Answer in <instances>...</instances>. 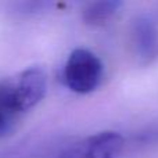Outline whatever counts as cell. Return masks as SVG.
I'll use <instances>...</instances> for the list:
<instances>
[{
	"instance_id": "6da1fadb",
	"label": "cell",
	"mask_w": 158,
	"mask_h": 158,
	"mask_svg": "<svg viewBox=\"0 0 158 158\" xmlns=\"http://www.w3.org/2000/svg\"><path fill=\"white\" fill-rule=\"evenodd\" d=\"M47 92L46 72L29 67L0 81V135L8 132L28 111L38 106Z\"/></svg>"
},
{
	"instance_id": "7a4b0ae2",
	"label": "cell",
	"mask_w": 158,
	"mask_h": 158,
	"mask_svg": "<svg viewBox=\"0 0 158 158\" xmlns=\"http://www.w3.org/2000/svg\"><path fill=\"white\" fill-rule=\"evenodd\" d=\"M104 65L100 57L89 49L78 47L69 53L63 68V81L71 92L87 94L101 83Z\"/></svg>"
},
{
	"instance_id": "3957f363",
	"label": "cell",
	"mask_w": 158,
	"mask_h": 158,
	"mask_svg": "<svg viewBox=\"0 0 158 158\" xmlns=\"http://www.w3.org/2000/svg\"><path fill=\"white\" fill-rule=\"evenodd\" d=\"M125 148V137L115 131L89 135L64 146L49 158H118Z\"/></svg>"
},
{
	"instance_id": "277c9868",
	"label": "cell",
	"mask_w": 158,
	"mask_h": 158,
	"mask_svg": "<svg viewBox=\"0 0 158 158\" xmlns=\"http://www.w3.org/2000/svg\"><path fill=\"white\" fill-rule=\"evenodd\" d=\"M132 42L137 56L143 61L153 60L158 53V31L153 19L140 15L132 24Z\"/></svg>"
},
{
	"instance_id": "5b68a950",
	"label": "cell",
	"mask_w": 158,
	"mask_h": 158,
	"mask_svg": "<svg viewBox=\"0 0 158 158\" xmlns=\"http://www.w3.org/2000/svg\"><path fill=\"white\" fill-rule=\"evenodd\" d=\"M121 7V2L117 0H106V2H93L89 3L83 8V21L90 25H100L110 19L118 8Z\"/></svg>"
}]
</instances>
